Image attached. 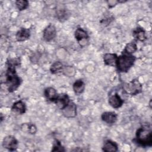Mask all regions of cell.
Wrapping results in <instances>:
<instances>
[{
    "instance_id": "cell-15",
    "label": "cell",
    "mask_w": 152,
    "mask_h": 152,
    "mask_svg": "<svg viewBox=\"0 0 152 152\" xmlns=\"http://www.w3.org/2000/svg\"><path fill=\"white\" fill-rule=\"evenodd\" d=\"M44 95L48 100L53 103L54 101L56 99L58 94L56 90L53 87H49L45 89Z\"/></svg>"
},
{
    "instance_id": "cell-3",
    "label": "cell",
    "mask_w": 152,
    "mask_h": 152,
    "mask_svg": "<svg viewBox=\"0 0 152 152\" xmlns=\"http://www.w3.org/2000/svg\"><path fill=\"white\" fill-rule=\"evenodd\" d=\"M136 58L132 55H128L122 53L118 56L115 66L119 72H127L134 65Z\"/></svg>"
},
{
    "instance_id": "cell-7",
    "label": "cell",
    "mask_w": 152,
    "mask_h": 152,
    "mask_svg": "<svg viewBox=\"0 0 152 152\" xmlns=\"http://www.w3.org/2000/svg\"><path fill=\"white\" fill-rule=\"evenodd\" d=\"M63 115L66 118H72L77 115V106L73 102L70 103L62 110Z\"/></svg>"
},
{
    "instance_id": "cell-16",
    "label": "cell",
    "mask_w": 152,
    "mask_h": 152,
    "mask_svg": "<svg viewBox=\"0 0 152 152\" xmlns=\"http://www.w3.org/2000/svg\"><path fill=\"white\" fill-rule=\"evenodd\" d=\"M133 37L137 40L144 42L147 39V36L145 30L141 27H137L133 30L132 32Z\"/></svg>"
},
{
    "instance_id": "cell-18",
    "label": "cell",
    "mask_w": 152,
    "mask_h": 152,
    "mask_svg": "<svg viewBox=\"0 0 152 152\" xmlns=\"http://www.w3.org/2000/svg\"><path fill=\"white\" fill-rule=\"evenodd\" d=\"M72 88L75 93L81 94L85 89V83L82 80H77L72 85Z\"/></svg>"
},
{
    "instance_id": "cell-2",
    "label": "cell",
    "mask_w": 152,
    "mask_h": 152,
    "mask_svg": "<svg viewBox=\"0 0 152 152\" xmlns=\"http://www.w3.org/2000/svg\"><path fill=\"white\" fill-rule=\"evenodd\" d=\"M135 142L143 147L152 145V131L150 125H142L136 131Z\"/></svg>"
},
{
    "instance_id": "cell-4",
    "label": "cell",
    "mask_w": 152,
    "mask_h": 152,
    "mask_svg": "<svg viewBox=\"0 0 152 152\" xmlns=\"http://www.w3.org/2000/svg\"><path fill=\"white\" fill-rule=\"evenodd\" d=\"M123 91L131 96H135L142 92V86L138 79H134L129 83L122 84Z\"/></svg>"
},
{
    "instance_id": "cell-19",
    "label": "cell",
    "mask_w": 152,
    "mask_h": 152,
    "mask_svg": "<svg viewBox=\"0 0 152 152\" xmlns=\"http://www.w3.org/2000/svg\"><path fill=\"white\" fill-rule=\"evenodd\" d=\"M64 67L65 66L61 62L56 61L51 65L50 67V71L53 74L62 72L64 71Z\"/></svg>"
},
{
    "instance_id": "cell-22",
    "label": "cell",
    "mask_w": 152,
    "mask_h": 152,
    "mask_svg": "<svg viewBox=\"0 0 152 152\" xmlns=\"http://www.w3.org/2000/svg\"><path fill=\"white\" fill-rule=\"evenodd\" d=\"M29 2L27 0H17L15 1V5L19 11H23L28 7Z\"/></svg>"
},
{
    "instance_id": "cell-14",
    "label": "cell",
    "mask_w": 152,
    "mask_h": 152,
    "mask_svg": "<svg viewBox=\"0 0 152 152\" xmlns=\"http://www.w3.org/2000/svg\"><path fill=\"white\" fill-rule=\"evenodd\" d=\"M118 56L116 53H106L103 56V61L106 65L115 66Z\"/></svg>"
},
{
    "instance_id": "cell-1",
    "label": "cell",
    "mask_w": 152,
    "mask_h": 152,
    "mask_svg": "<svg viewBox=\"0 0 152 152\" xmlns=\"http://www.w3.org/2000/svg\"><path fill=\"white\" fill-rule=\"evenodd\" d=\"M20 61L17 58L9 59L7 61V69L5 72V84L10 93H12L17 90L21 84L22 80L16 74L15 68L19 66Z\"/></svg>"
},
{
    "instance_id": "cell-20",
    "label": "cell",
    "mask_w": 152,
    "mask_h": 152,
    "mask_svg": "<svg viewBox=\"0 0 152 152\" xmlns=\"http://www.w3.org/2000/svg\"><path fill=\"white\" fill-rule=\"evenodd\" d=\"M21 129L31 134H34L37 132V128L35 125L31 123H26L21 125Z\"/></svg>"
},
{
    "instance_id": "cell-6",
    "label": "cell",
    "mask_w": 152,
    "mask_h": 152,
    "mask_svg": "<svg viewBox=\"0 0 152 152\" xmlns=\"http://www.w3.org/2000/svg\"><path fill=\"white\" fill-rule=\"evenodd\" d=\"M56 36V28L52 24H49L43 31V38L46 42H50Z\"/></svg>"
},
{
    "instance_id": "cell-10",
    "label": "cell",
    "mask_w": 152,
    "mask_h": 152,
    "mask_svg": "<svg viewBox=\"0 0 152 152\" xmlns=\"http://www.w3.org/2000/svg\"><path fill=\"white\" fill-rule=\"evenodd\" d=\"M102 120L108 124H115L118 119V115L114 112H104L101 115Z\"/></svg>"
},
{
    "instance_id": "cell-11",
    "label": "cell",
    "mask_w": 152,
    "mask_h": 152,
    "mask_svg": "<svg viewBox=\"0 0 152 152\" xmlns=\"http://www.w3.org/2000/svg\"><path fill=\"white\" fill-rule=\"evenodd\" d=\"M30 36V30L28 28H21L15 34V39L18 42H24L29 39Z\"/></svg>"
},
{
    "instance_id": "cell-12",
    "label": "cell",
    "mask_w": 152,
    "mask_h": 152,
    "mask_svg": "<svg viewBox=\"0 0 152 152\" xmlns=\"http://www.w3.org/2000/svg\"><path fill=\"white\" fill-rule=\"evenodd\" d=\"M102 150L105 152L117 151L118 150V145L115 141L110 140H107L104 142L102 147Z\"/></svg>"
},
{
    "instance_id": "cell-25",
    "label": "cell",
    "mask_w": 152,
    "mask_h": 152,
    "mask_svg": "<svg viewBox=\"0 0 152 152\" xmlns=\"http://www.w3.org/2000/svg\"><path fill=\"white\" fill-rule=\"evenodd\" d=\"M107 3L108 4L109 8H112L114 6H115L118 3H119V1H107Z\"/></svg>"
},
{
    "instance_id": "cell-5",
    "label": "cell",
    "mask_w": 152,
    "mask_h": 152,
    "mask_svg": "<svg viewBox=\"0 0 152 152\" xmlns=\"http://www.w3.org/2000/svg\"><path fill=\"white\" fill-rule=\"evenodd\" d=\"M18 144L17 140L12 135L6 136L4 138L2 142V147L11 151H15L18 148Z\"/></svg>"
},
{
    "instance_id": "cell-9",
    "label": "cell",
    "mask_w": 152,
    "mask_h": 152,
    "mask_svg": "<svg viewBox=\"0 0 152 152\" xmlns=\"http://www.w3.org/2000/svg\"><path fill=\"white\" fill-rule=\"evenodd\" d=\"M70 102L71 100L68 94H58L56 99L54 101L53 103H55L59 109L62 110L70 103Z\"/></svg>"
},
{
    "instance_id": "cell-24",
    "label": "cell",
    "mask_w": 152,
    "mask_h": 152,
    "mask_svg": "<svg viewBox=\"0 0 152 152\" xmlns=\"http://www.w3.org/2000/svg\"><path fill=\"white\" fill-rule=\"evenodd\" d=\"M56 15H57V18H58V20H61V21L63 20H66L67 18V14L66 11H65L64 10H59L57 12H56Z\"/></svg>"
},
{
    "instance_id": "cell-23",
    "label": "cell",
    "mask_w": 152,
    "mask_h": 152,
    "mask_svg": "<svg viewBox=\"0 0 152 152\" xmlns=\"http://www.w3.org/2000/svg\"><path fill=\"white\" fill-rule=\"evenodd\" d=\"M65 149L64 147V146L62 145L61 142L56 140L53 143L52 148V151H65Z\"/></svg>"
},
{
    "instance_id": "cell-17",
    "label": "cell",
    "mask_w": 152,
    "mask_h": 152,
    "mask_svg": "<svg viewBox=\"0 0 152 152\" xmlns=\"http://www.w3.org/2000/svg\"><path fill=\"white\" fill-rule=\"evenodd\" d=\"M74 36L75 39L78 42H81L83 40H87L89 38V36L87 31L81 27H78L74 33Z\"/></svg>"
},
{
    "instance_id": "cell-13",
    "label": "cell",
    "mask_w": 152,
    "mask_h": 152,
    "mask_svg": "<svg viewBox=\"0 0 152 152\" xmlns=\"http://www.w3.org/2000/svg\"><path fill=\"white\" fill-rule=\"evenodd\" d=\"M11 110L20 115L24 114L26 111V104L22 100H18L13 103Z\"/></svg>"
},
{
    "instance_id": "cell-8",
    "label": "cell",
    "mask_w": 152,
    "mask_h": 152,
    "mask_svg": "<svg viewBox=\"0 0 152 152\" xmlns=\"http://www.w3.org/2000/svg\"><path fill=\"white\" fill-rule=\"evenodd\" d=\"M108 103L109 105L113 108L118 109L122 106L124 101L117 93H115L109 96L108 99Z\"/></svg>"
},
{
    "instance_id": "cell-21",
    "label": "cell",
    "mask_w": 152,
    "mask_h": 152,
    "mask_svg": "<svg viewBox=\"0 0 152 152\" xmlns=\"http://www.w3.org/2000/svg\"><path fill=\"white\" fill-rule=\"evenodd\" d=\"M137 50V44L134 42H130L126 45L122 53L128 54V55H132L135 52H136Z\"/></svg>"
}]
</instances>
